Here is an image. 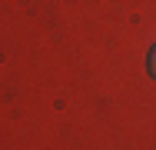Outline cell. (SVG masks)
Masks as SVG:
<instances>
[{
  "instance_id": "6da1fadb",
  "label": "cell",
  "mask_w": 156,
  "mask_h": 150,
  "mask_svg": "<svg viewBox=\"0 0 156 150\" xmlns=\"http://www.w3.org/2000/svg\"><path fill=\"white\" fill-rule=\"evenodd\" d=\"M146 70H150V77L156 80V47L150 50V54H146Z\"/></svg>"
}]
</instances>
